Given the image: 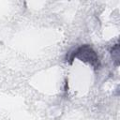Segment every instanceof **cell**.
Listing matches in <instances>:
<instances>
[{
    "label": "cell",
    "mask_w": 120,
    "mask_h": 120,
    "mask_svg": "<svg viewBox=\"0 0 120 120\" xmlns=\"http://www.w3.org/2000/svg\"><path fill=\"white\" fill-rule=\"evenodd\" d=\"M77 57L79 58L81 61H83L85 63L90 64L95 69H98L100 66V62H99V58L97 54V52L93 50V48L87 44L82 45L79 48H77L70 55L69 59L70 63L73 61V59Z\"/></svg>",
    "instance_id": "1"
},
{
    "label": "cell",
    "mask_w": 120,
    "mask_h": 120,
    "mask_svg": "<svg viewBox=\"0 0 120 120\" xmlns=\"http://www.w3.org/2000/svg\"><path fill=\"white\" fill-rule=\"evenodd\" d=\"M111 54L112 57V60L114 61L115 65L118 66L119 65V44L116 43L115 45L112 46V50H111Z\"/></svg>",
    "instance_id": "2"
}]
</instances>
